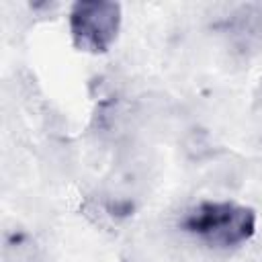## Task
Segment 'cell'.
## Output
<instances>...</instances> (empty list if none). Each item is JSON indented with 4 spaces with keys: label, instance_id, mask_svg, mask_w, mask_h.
<instances>
[{
    "label": "cell",
    "instance_id": "1",
    "mask_svg": "<svg viewBox=\"0 0 262 262\" xmlns=\"http://www.w3.org/2000/svg\"><path fill=\"white\" fill-rule=\"evenodd\" d=\"M180 227L209 246L233 248L254 235L256 215L250 207L231 201H203L182 215Z\"/></svg>",
    "mask_w": 262,
    "mask_h": 262
},
{
    "label": "cell",
    "instance_id": "2",
    "mask_svg": "<svg viewBox=\"0 0 262 262\" xmlns=\"http://www.w3.org/2000/svg\"><path fill=\"white\" fill-rule=\"evenodd\" d=\"M121 27V6L106 0H82L70 10V33L74 45L88 53L106 51Z\"/></svg>",
    "mask_w": 262,
    "mask_h": 262
}]
</instances>
